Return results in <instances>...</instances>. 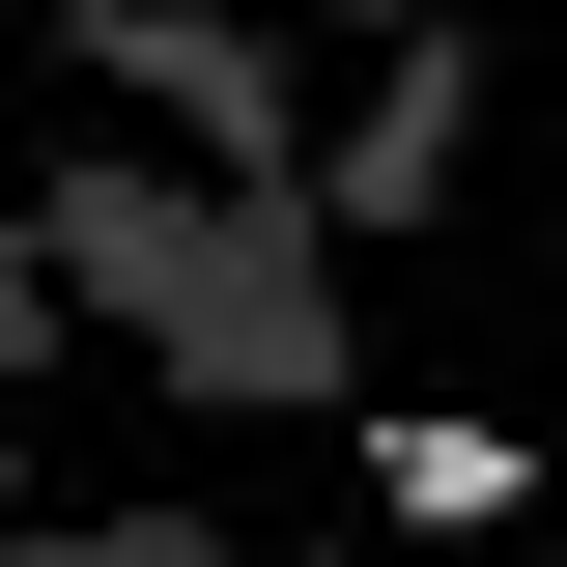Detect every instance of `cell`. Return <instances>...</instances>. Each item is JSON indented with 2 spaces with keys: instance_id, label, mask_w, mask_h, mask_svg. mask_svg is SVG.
<instances>
[{
  "instance_id": "cell-1",
  "label": "cell",
  "mask_w": 567,
  "mask_h": 567,
  "mask_svg": "<svg viewBox=\"0 0 567 567\" xmlns=\"http://www.w3.org/2000/svg\"><path fill=\"white\" fill-rule=\"evenodd\" d=\"M85 85H142V114H171V142H227V171L284 142V58H256V29H171V0H142V29L85 0Z\"/></svg>"
},
{
  "instance_id": "cell-2",
  "label": "cell",
  "mask_w": 567,
  "mask_h": 567,
  "mask_svg": "<svg viewBox=\"0 0 567 567\" xmlns=\"http://www.w3.org/2000/svg\"><path fill=\"white\" fill-rule=\"evenodd\" d=\"M425 171H454V58H398V85H369V142H341V227H398Z\"/></svg>"
},
{
  "instance_id": "cell-3",
  "label": "cell",
  "mask_w": 567,
  "mask_h": 567,
  "mask_svg": "<svg viewBox=\"0 0 567 567\" xmlns=\"http://www.w3.org/2000/svg\"><path fill=\"white\" fill-rule=\"evenodd\" d=\"M369 511H425V539H454V511H511V425H369Z\"/></svg>"
}]
</instances>
